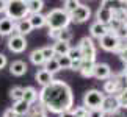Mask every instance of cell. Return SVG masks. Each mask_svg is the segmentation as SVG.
<instances>
[{
	"mask_svg": "<svg viewBox=\"0 0 127 117\" xmlns=\"http://www.w3.org/2000/svg\"><path fill=\"white\" fill-rule=\"evenodd\" d=\"M69 17H71V22L74 23H83L91 17V8L85 3H80L75 8V11H72L69 14Z\"/></svg>",
	"mask_w": 127,
	"mask_h": 117,
	"instance_id": "obj_9",
	"label": "cell"
},
{
	"mask_svg": "<svg viewBox=\"0 0 127 117\" xmlns=\"http://www.w3.org/2000/svg\"><path fill=\"white\" fill-rule=\"evenodd\" d=\"M27 6L30 14H39L44 8V2L42 0H30V2H27Z\"/></svg>",
	"mask_w": 127,
	"mask_h": 117,
	"instance_id": "obj_24",
	"label": "cell"
},
{
	"mask_svg": "<svg viewBox=\"0 0 127 117\" xmlns=\"http://www.w3.org/2000/svg\"><path fill=\"white\" fill-rule=\"evenodd\" d=\"M100 109L105 113V116L108 114H113L116 111H119V103H118V98H116V95H105L104 97V101H102L100 105Z\"/></svg>",
	"mask_w": 127,
	"mask_h": 117,
	"instance_id": "obj_10",
	"label": "cell"
},
{
	"mask_svg": "<svg viewBox=\"0 0 127 117\" xmlns=\"http://www.w3.org/2000/svg\"><path fill=\"white\" fill-rule=\"evenodd\" d=\"M99 45L105 52H115L116 53L121 47V41L116 38L115 33H108V35H105L104 38L99 39Z\"/></svg>",
	"mask_w": 127,
	"mask_h": 117,
	"instance_id": "obj_8",
	"label": "cell"
},
{
	"mask_svg": "<svg viewBox=\"0 0 127 117\" xmlns=\"http://www.w3.org/2000/svg\"><path fill=\"white\" fill-rule=\"evenodd\" d=\"M80 5L79 0H66L64 3H63V11H66L67 14H71L72 11H75V8Z\"/></svg>",
	"mask_w": 127,
	"mask_h": 117,
	"instance_id": "obj_29",
	"label": "cell"
},
{
	"mask_svg": "<svg viewBox=\"0 0 127 117\" xmlns=\"http://www.w3.org/2000/svg\"><path fill=\"white\" fill-rule=\"evenodd\" d=\"M3 117H19L14 111L9 108V109H5V113H3Z\"/></svg>",
	"mask_w": 127,
	"mask_h": 117,
	"instance_id": "obj_40",
	"label": "cell"
},
{
	"mask_svg": "<svg viewBox=\"0 0 127 117\" xmlns=\"http://www.w3.org/2000/svg\"><path fill=\"white\" fill-rule=\"evenodd\" d=\"M67 56L71 58V61H74V59H82V52H80L79 45H77V47H71L69 52H67Z\"/></svg>",
	"mask_w": 127,
	"mask_h": 117,
	"instance_id": "obj_34",
	"label": "cell"
},
{
	"mask_svg": "<svg viewBox=\"0 0 127 117\" xmlns=\"http://www.w3.org/2000/svg\"><path fill=\"white\" fill-rule=\"evenodd\" d=\"M105 94L99 89H90L83 94V106L90 109H100V105L104 101Z\"/></svg>",
	"mask_w": 127,
	"mask_h": 117,
	"instance_id": "obj_5",
	"label": "cell"
},
{
	"mask_svg": "<svg viewBox=\"0 0 127 117\" xmlns=\"http://www.w3.org/2000/svg\"><path fill=\"white\" fill-rule=\"evenodd\" d=\"M32 31H33V28L30 25V22H28V17L16 22V27H14V33H16V35H21V36L25 38L27 35H30Z\"/></svg>",
	"mask_w": 127,
	"mask_h": 117,
	"instance_id": "obj_17",
	"label": "cell"
},
{
	"mask_svg": "<svg viewBox=\"0 0 127 117\" xmlns=\"http://www.w3.org/2000/svg\"><path fill=\"white\" fill-rule=\"evenodd\" d=\"M72 113H74L75 117H88V109L85 108L83 105L82 106H75V108H72Z\"/></svg>",
	"mask_w": 127,
	"mask_h": 117,
	"instance_id": "obj_36",
	"label": "cell"
},
{
	"mask_svg": "<svg viewBox=\"0 0 127 117\" xmlns=\"http://www.w3.org/2000/svg\"><path fill=\"white\" fill-rule=\"evenodd\" d=\"M28 22H30V25L32 28L35 30V28H42V27H46V14H30L28 16Z\"/></svg>",
	"mask_w": 127,
	"mask_h": 117,
	"instance_id": "obj_21",
	"label": "cell"
},
{
	"mask_svg": "<svg viewBox=\"0 0 127 117\" xmlns=\"http://www.w3.org/2000/svg\"><path fill=\"white\" fill-rule=\"evenodd\" d=\"M5 16L8 19H11L13 22H19L22 19H27L30 16L27 2L25 0H8L6 9H5Z\"/></svg>",
	"mask_w": 127,
	"mask_h": 117,
	"instance_id": "obj_3",
	"label": "cell"
},
{
	"mask_svg": "<svg viewBox=\"0 0 127 117\" xmlns=\"http://www.w3.org/2000/svg\"><path fill=\"white\" fill-rule=\"evenodd\" d=\"M58 117H75V116H74V113H72V109H71V111H64V113L58 114Z\"/></svg>",
	"mask_w": 127,
	"mask_h": 117,
	"instance_id": "obj_41",
	"label": "cell"
},
{
	"mask_svg": "<svg viewBox=\"0 0 127 117\" xmlns=\"http://www.w3.org/2000/svg\"><path fill=\"white\" fill-rule=\"evenodd\" d=\"M5 9H6V2H5V0H0V14L5 13Z\"/></svg>",
	"mask_w": 127,
	"mask_h": 117,
	"instance_id": "obj_42",
	"label": "cell"
},
{
	"mask_svg": "<svg viewBox=\"0 0 127 117\" xmlns=\"http://www.w3.org/2000/svg\"><path fill=\"white\" fill-rule=\"evenodd\" d=\"M126 87H127V77L123 72L113 74L110 80H107L104 83V94L105 95H118Z\"/></svg>",
	"mask_w": 127,
	"mask_h": 117,
	"instance_id": "obj_4",
	"label": "cell"
},
{
	"mask_svg": "<svg viewBox=\"0 0 127 117\" xmlns=\"http://www.w3.org/2000/svg\"><path fill=\"white\" fill-rule=\"evenodd\" d=\"M80 66H82V59H74L71 62V69L69 70H77L79 72L80 70Z\"/></svg>",
	"mask_w": 127,
	"mask_h": 117,
	"instance_id": "obj_38",
	"label": "cell"
},
{
	"mask_svg": "<svg viewBox=\"0 0 127 117\" xmlns=\"http://www.w3.org/2000/svg\"><path fill=\"white\" fill-rule=\"evenodd\" d=\"M2 41H3V36H2V35H0V42H2Z\"/></svg>",
	"mask_w": 127,
	"mask_h": 117,
	"instance_id": "obj_45",
	"label": "cell"
},
{
	"mask_svg": "<svg viewBox=\"0 0 127 117\" xmlns=\"http://www.w3.org/2000/svg\"><path fill=\"white\" fill-rule=\"evenodd\" d=\"M27 39L21 36V35H16V33H13L11 36L8 38V50L13 52V53H22L27 50Z\"/></svg>",
	"mask_w": 127,
	"mask_h": 117,
	"instance_id": "obj_7",
	"label": "cell"
},
{
	"mask_svg": "<svg viewBox=\"0 0 127 117\" xmlns=\"http://www.w3.org/2000/svg\"><path fill=\"white\" fill-rule=\"evenodd\" d=\"M38 101L47 113L61 114L74 108V94L71 86L63 80H53L38 92Z\"/></svg>",
	"mask_w": 127,
	"mask_h": 117,
	"instance_id": "obj_1",
	"label": "cell"
},
{
	"mask_svg": "<svg viewBox=\"0 0 127 117\" xmlns=\"http://www.w3.org/2000/svg\"><path fill=\"white\" fill-rule=\"evenodd\" d=\"M111 75H113L111 67L107 64V62H96L94 74H93V77H94V78L102 80V81H107V80H110V78H111Z\"/></svg>",
	"mask_w": 127,
	"mask_h": 117,
	"instance_id": "obj_11",
	"label": "cell"
},
{
	"mask_svg": "<svg viewBox=\"0 0 127 117\" xmlns=\"http://www.w3.org/2000/svg\"><path fill=\"white\" fill-rule=\"evenodd\" d=\"M115 35H116V38H118L121 42L127 41V23H123V25L115 31Z\"/></svg>",
	"mask_w": 127,
	"mask_h": 117,
	"instance_id": "obj_32",
	"label": "cell"
},
{
	"mask_svg": "<svg viewBox=\"0 0 127 117\" xmlns=\"http://www.w3.org/2000/svg\"><path fill=\"white\" fill-rule=\"evenodd\" d=\"M14 27H16V22H13L6 16L0 19V35L2 36H11L14 33Z\"/></svg>",
	"mask_w": 127,
	"mask_h": 117,
	"instance_id": "obj_15",
	"label": "cell"
},
{
	"mask_svg": "<svg viewBox=\"0 0 127 117\" xmlns=\"http://www.w3.org/2000/svg\"><path fill=\"white\" fill-rule=\"evenodd\" d=\"M57 41L58 42H66L69 44L72 41V31L69 28H64V30H60L58 31V36H57Z\"/></svg>",
	"mask_w": 127,
	"mask_h": 117,
	"instance_id": "obj_27",
	"label": "cell"
},
{
	"mask_svg": "<svg viewBox=\"0 0 127 117\" xmlns=\"http://www.w3.org/2000/svg\"><path fill=\"white\" fill-rule=\"evenodd\" d=\"M35 80L39 83L42 87H46V86L50 84V83L55 80V78H53V75L50 74V72H47L46 69H39V70L35 74Z\"/></svg>",
	"mask_w": 127,
	"mask_h": 117,
	"instance_id": "obj_16",
	"label": "cell"
},
{
	"mask_svg": "<svg viewBox=\"0 0 127 117\" xmlns=\"http://www.w3.org/2000/svg\"><path fill=\"white\" fill-rule=\"evenodd\" d=\"M71 17L66 11H63V8H53L46 14V25L49 30L60 31L69 27Z\"/></svg>",
	"mask_w": 127,
	"mask_h": 117,
	"instance_id": "obj_2",
	"label": "cell"
},
{
	"mask_svg": "<svg viewBox=\"0 0 127 117\" xmlns=\"http://www.w3.org/2000/svg\"><path fill=\"white\" fill-rule=\"evenodd\" d=\"M108 27L107 25H102V23L99 22H94V23H91V27H90V38H96V39H100V38H104L105 35H108Z\"/></svg>",
	"mask_w": 127,
	"mask_h": 117,
	"instance_id": "obj_14",
	"label": "cell"
},
{
	"mask_svg": "<svg viewBox=\"0 0 127 117\" xmlns=\"http://www.w3.org/2000/svg\"><path fill=\"white\" fill-rule=\"evenodd\" d=\"M27 70H28V66H27V62L22 61V59H16L9 64V72H11V75H14V77L25 75Z\"/></svg>",
	"mask_w": 127,
	"mask_h": 117,
	"instance_id": "obj_13",
	"label": "cell"
},
{
	"mask_svg": "<svg viewBox=\"0 0 127 117\" xmlns=\"http://www.w3.org/2000/svg\"><path fill=\"white\" fill-rule=\"evenodd\" d=\"M30 61L35 66H44L46 59H44V56H42V53H41V48H36V50H33L30 53Z\"/></svg>",
	"mask_w": 127,
	"mask_h": 117,
	"instance_id": "obj_25",
	"label": "cell"
},
{
	"mask_svg": "<svg viewBox=\"0 0 127 117\" xmlns=\"http://www.w3.org/2000/svg\"><path fill=\"white\" fill-rule=\"evenodd\" d=\"M42 69H46L47 72H50V74H57V72H60V66H58V61H57V58H52V59H49L44 62V66H42Z\"/></svg>",
	"mask_w": 127,
	"mask_h": 117,
	"instance_id": "obj_26",
	"label": "cell"
},
{
	"mask_svg": "<svg viewBox=\"0 0 127 117\" xmlns=\"http://www.w3.org/2000/svg\"><path fill=\"white\" fill-rule=\"evenodd\" d=\"M27 117H47V111L44 109V106L38 101V103L30 106V111H28Z\"/></svg>",
	"mask_w": 127,
	"mask_h": 117,
	"instance_id": "obj_22",
	"label": "cell"
},
{
	"mask_svg": "<svg viewBox=\"0 0 127 117\" xmlns=\"http://www.w3.org/2000/svg\"><path fill=\"white\" fill-rule=\"evenodd\" d=\"M79 48L82 52V59L96 61V44L90 36L82 38V41L79 44Z\"/></svg>",
	"mask_w": 127,
	"mask_h": 117,
	"instance_id": "obj_6",
	"label": "cell"
},
{
	"mask_svg": "<svg viewBox=\"0 0 127 117\" xmlns=\"http://www.w3.org/2000/svg\"><path fill=\"white\" fill-rule=\"evenodd\" d=\"M116 98H118L119 108L121 109H127V87H126V89H123L118 95H116Z\"/></svg>",
	"mask_w": 127,
	"mask_h": 117,
	"instance_id": "obj_30",
	"label": "cell"
},
{
	"mask_svg": "<svg viewBox=\"0 0 127 117\" xmlns=\"http://www.w3.org/2000/svg\"><path fill=\"white\" fill-rule=\"evenodd\" d=\"M123 74L127 77V64H124V69H123Z\"/></svg>",
	"mask_w": 127,
	"mask_h": 117,
	"instance_id": "obj_44",
	"label": "cell"
},
{
	"mask_svg": "<svg viewBox=\"0 0 127 117\" xmlns=\"http://www.w3.org/2000/svg\"><path fill=\"white\" fill-rule=\"evenodd\" d=\"M57 61H58V66H60V69H71V58L69 56H55Z\"/></svg>",
	"mask_w": 127,
	"mask_h": 117,
	"instance_id": "obj_31",
	"label": "cell"
},
{
	"mask_svg": "<svg viewBox=\"0 0 127 117\" xmlns=\"http://www.w3.org/2000/svg\"><path fill=\"white\" fill-rule=\"evenodd\" d=\"M111 19H113V11L100 5V6L97 8V11H96V22L102 23V25H108L111 22Z\"/></svg>",
	"mask_w": 127,
	"mask_h": 117,
	"instance_id": "obj_12",
	"label": "cell"
},
{
	"mask_svg": "<svg viewBox=\"0 0 127 117\" xmlns=\"http://www.w3.org/2000/svg\"><path fill=\"white\" fill-rule=\"evenodd\" d=\"M88 117H107L102 109H90L88 111Z\"/></svg>",
	"mask_w": 127,
	"mask_h": 117,
	"instance_id": "obj_37",
	"label": "cell"
},
{
	"mask_svg": "<svg viewBox=\"0 0 127 117\" xmlns=\"http://www.w3.org/2000/svg\"><path fill=\"white\" fill-rule=\"evenodd\" d=\"M24 101H27L28 105H35L36 101H38V91L35 89L33 86H27V87H24Z\"/></svg>",
	"mask_w": 127,
	"mask_h": 117,
	"instance_id": "obj_19",
	"label": "cell"
},
{
	"mask_svg": "<svg viewBox=\"0 0 127 117\" xmlns=\"http://www.w3.org/2000/svg\"><path fill=\"white\" fill-rule=\"evenodd\" d=\"M108 117H124V116H123V113H121V109H119V111H116L113 114H108Z\"/></svg>",
	"mask_w": 127,
	"mask_h": 117,
	"instance_id": "obj_43",
	"label": "cell"
},
{
	"mask_svg": "<svg viewBox=\"0 0 127 117\" xmlns=\"http://www.w3.org/2000/svg\"><path fill=\"white\" fill-rule=\"evenodd\" d=\"M52 48H53V52H55V56H66L67 52H69V48H71V45H69V44H66V42L55 41V42L52 44Z\"/></svg>",
	"mask_w": 127,
	"mask_h": 117,
	"instance_id": "obj_23",
	"label": "cell"
},
{
	"mask_svg": "<svg viewBox=\"0 0 127 117\" xmlns=\"http://www.w3.org/2000/svg\"><path fill=\"white\" fill-rule=\"evenodd\" d=\"M9 98L14 100V101H19L24 98V87L21 86H14L9 89Z\"/></svg>",
	"mask_w": 127,
	"mask_h": 117,
	"instance_id": "obj_28",
	"label": "cell"
},
{
	"mask_svg": "<svg viewBox=\"0 0 127 117\" xmlns=\"http://www.w3.org/2000/svg\"><path fill=\"white\" fill-rule=\"evenodd\" d=\"M11 109L16 113L19 117H27L28 111H30V105L24 100H19V101H14V105L11 106Z\"/></svg>",
	"mask_w": 127,
	"mask_h": 117,
	"instance_id": "obj_20",
	"label": "cell"
},
{
	"mask_svg": "<svg viewBox=\"0 0 127 117\" xmlns=\"http://www.w3.org/2000/svg\"><path fill=\"white\" fill-rule=\"evenodd\" d=\"M94 66L96 61H90V59H82V66H80V75L83 78H91L94 74Z\"/></svg>",
	"mask_w": 127,
	"mask_h": 117,
	"instance_id": "obj_18",
	"label": "cell"
},
{
	"mask_svg": "<svg viewBox=\"0 0 127 117\" xmlns=\"http://www.w3.org/2000/svg\"><path fill=\"white\" fill-rule=\"evenodd\" d=\"M6 64H8V59H6V56H5L3 53H0V70H2V69H5V67H6Z\"/></svg>",
	"mask_w": 127,
	"mask_h": 117,
	"instance_id": "obj_39",
	"label": "cell"
},
{
	"mask_svg": "<svg viewBox=\"0 0 127 117\" xmlns=\"http://www.w3.org/2000/svg\"><path fill=\"white\" fill-rule=\"evenodd\" d=\"M118 53V56H119V59L124 62V64H127V41L124 42H121V47H119V50L116 52Z\"/></svg>",
	"mask_w": 127,
	"mask_h": 117,
	"instance_id": "obj_33",
	"label": "cell"
},
{
	"mask_svg": "<svg viewBox=\"0 0 127 117\" xmlns=\"http://www.w3.org/2000/svg\"><path fill=\"white\" fill-rule=\"evenodd\" d=\"M41 53H42V56H44V59H46V61L52 59V58H55V52H53L52 45H49V47H42V48H41Z\"/></svg>",
	"mask_w": 127,
	"mask_h": 117,
	"instance_id": "obj_35",
	"label": "cell"
}]
</instances>
